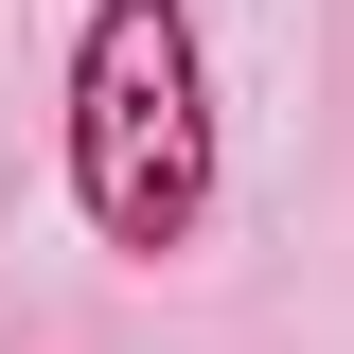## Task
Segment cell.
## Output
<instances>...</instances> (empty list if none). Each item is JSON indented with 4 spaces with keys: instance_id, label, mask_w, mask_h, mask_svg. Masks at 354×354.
<instances>
[{
    "instance_id": "obj_1",
    "label": "cell",
    "mask_w": 354,
    "mask_h": 354,
    "mask_svg": "<svg viewBox=\"0 0 354 354\" xmlns=\"http://www.w3.org/2000/svg\"><path fill=\"white\" fill-rule=\"evenodd\" d=\"M230 195V124H213V53L195 0H88L71 18V213L88 248L177 266Z\"/></svg>"
}]
</instances>
